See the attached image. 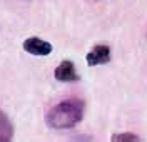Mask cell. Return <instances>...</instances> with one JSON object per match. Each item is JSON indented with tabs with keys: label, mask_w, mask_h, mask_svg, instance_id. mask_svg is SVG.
I'll list each match as a JSON object with an SVG mask.
<instances>
[{
	"label": "cell",
	"mask_w": 147,
	"mask_h": 142,
	"mask_svg": "<svg viewBox=\"0 0 147 142\" xmlns=\"http://www.w3.org/2000/svg\"><path fill=\"white\" fill-rule=\"evenodd\" d=\"M85 104L80 99H65L55 104L45 115V122L54 131L72 129L82 120Z\"/></svg>",
	"instance_id": "1"
},
{
	"label": "cell",
	"mask_w": 147,
	"mask_h": 142,
	"mask_svg": "<svg viewBox=\"0 0 147 142\" xmlns=\"http://www.w3.org/2000/svg\"><path fill=\"white\" fill-rule=\"evenodd\" d=\"M24 50L37 57H47L52 54V44H49L38 37H28L24 42Z\"/></svg>",
	"instance_id": "2"
},
{
	"label": "cell",
	"mask_w": 147,
	"mask_h": 142,
	"mask_svg": "<svg viewBox=\"0 0 147 142\" xmlns=\"http://www.w3.org/2000/svg\"><path fill=\"white\" fill-rule=\"evenodd\" d=\"M54 77L59 80V82H77L80 77L75 70V65H74L72 60H62L57 69L54 72Z\"/></svg>",
	"instance_id": "3"
},
{
	"label": "cell",
	"mask_w": 147,
	"mask_h": 142,
	"mask_svg": "<svg viewBox=\"0 0 147 142\" xmlns=\"http://www.w3.org/2000/svg\"><path fill=\"white\" fill-rule=\"evenodd\" d=\"M87 65L95 67V65H102L110 62V48L109 45H95L90 48V52L85 57Z\"/></svg>",
	"instance_id": "4"
},
{
	"label": "cell",
	"mask_w": 147,
	"mask_h": 142,
	"mask_svg": "<svg viewBox=\"0 0 147 142\" xmlns=\"http://www.w3.org/2000/svg\"><path fill=\"white\" fill-rule=\"evenodd\" d=\"M13 139V124L10 122L9 115L0 110V142H10Z\"/></svg>",
	"instance_id": "5"
},
{
	"label": "cell",
	"mask_w": 147,
	"mask_h": 142,
	"mask_svg": "<svg viewBox=\"0 0 147 142\" xmlns=\"http://www.w3.org/2000/svg\"><path fill=\"white\" fill-rule=\"evenodd\" d=\"M114 142H122V141H132V142H137L140 141V137L136 135V134L132 132H124V134H114L112 137H110Z\"/></svg>",
	"instance_id": "6"
}]
</instances>
